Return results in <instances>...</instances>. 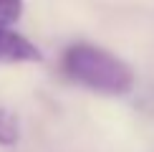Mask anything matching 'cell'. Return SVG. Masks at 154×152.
<instances>
[{"label":"cell","mask_w":154,"mask_h":152,"mask_svg":"<svg viewBox=\"0 0 154 152\" xmlns=\"http://www.w3.org/2000/svg\"><path fill=\"white\" fill-rule=\"evenodd\" d=\"M63 74L79 86L106 97H124L134 89V71L116 53L94 46V43H73L63 51Z\"/></svg>","instance_id":"1"},{"label":"cell","mask_w":154,"mask_h":152,"mask_svg":"<svg viewBox=\"0 0 154 152\" xmlns=\"http://www.w3.org/2000/svg\"><path fill=\"white\" fill-rule=\"evenodd\" d=\"M0 61L3 63H38L43 61L41 48L10 25H0Z\"/></svg>","instance_id":"2"},{"label":"cell","mask_w":154,"mask_h":152,"mask_svg":"<svg viewBox=\"0 0 154 152\" xmlns=\"http://www.w3.org/2000/svg\"><path fill=\"white\" fill-rule=\"evenodd\" d=\"M20 139V122L8 106L0 104V147H13Z\"/></svg>","instance_id":"3"},{"label":"cell","mask_w":154,"mask_h":152,"mask_svg":"<svg viewBox=\"0 0 154 152\" xmlns=\"http://www.w3.org/2000/svg\"><path fill=\"white\" fill-rule=\"evenodd\" d=\"M23 15V0H0V25H13Z\"/></svg>","instance_id":"4"}]
</instances>
